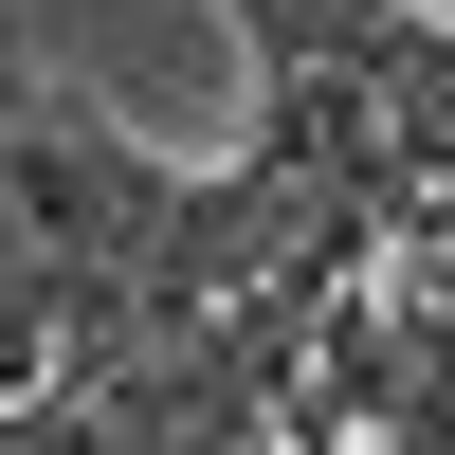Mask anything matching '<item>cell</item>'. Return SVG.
Instances as JSON below:
<instances>
[{"instance_id":"1","label":"cell","mask_w":455,"mask_h":455,"mask_svg":"<svg viewBox=\"0 0 455 455\" xmlns=\"http://www.w3.org/2000/svg\"><path fill=\"white\" fill-rule=\"evenodd\" d=\"M19 201H36V255H146V237L182 219V164L128 146L92 92L36 73V109H19Z\"/></svg>"},{"instance_id":"2","label":"cell","mask_w":455,"mask_h":455,"mask_svg":"<svg viewBox=\"0 0 455 455\" xmlns=\"http://www.w3.org/2000/svg\"><path fill=\"white\" fill-rule=\"evenodd\" d=\"M255 73H401L419 55V0H219Z\"/></svg>"},{"instance_id":"3","label":"cell","mask_w":455,"mask_h":455,"mask_svg":"<svg viewBox=\"0 0 455 455\" xmlns=\"http://www.w3.org/2000/svg\"><path fill=\"white\" fill-rule=\"evenodd\" d=\"M19 109H36V55L0 36V255H36V201H19Z\"/></svg>"},{"instance_id":"4","label":"cell","mask_w":455,"mask_h":455,"mask_svg":"<svg viewBox=\"0 0 455 455\" xmlns=\"http://www.w3.org/2000/svg\"><path fill=\"white\" fill-rule=\"evenodd\" d=\"M419 19H455V0H419Z\"/></svg>"}]
</instances>
